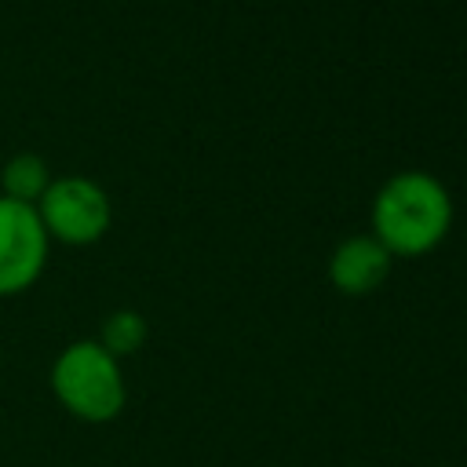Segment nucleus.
I'll return each instance as SVG.
<instances>
[{"instance_id": "f257e3e1", "label": "nucleus", "mask_w": 467, "mask_h": 467, "mask_svg": "<svg viewBox=\"0 0 467 467\" xmlns=\"http://www.w3.org/2000/svg\"><path fill=\"white\" fill-rule=\"evenodd\" d=\"M449 190L427 171L390 175L372 201V237L390 255H423L449 234Z\"/></svg>"}, {"instance_id": "f03ea898", "label": "nucleus", "mask_w": 467, "mask_h": 467, "mask_svg": "<svg viewBox=\"0 0 467 467\" xmlns=\"http://www.w3.org/2000/svg\"><path fill=\"white\" fill-rule=\"evenodd\" d=\"M51 394L84 423H109L128 401L120 361L99 339H77L51 361Z\"/></svg>"}, {"instance_id": "7ed1b4c3", "label": "nucleus", "mask_w": 467, "mask_h": 467, "mask_svg": "<svg viewBox=\"0 0 467 467\" xmlns=\"http://www.w3.org/2000/svg\"><path fill=\"white\" fill-rule=\"evenodd\" d=\"M36 215L51 241L62 244H95L113 219L109 193L88 175H58L47 182L36 201Z\"/></svg>"}, {"instance_id": "20e7f679", "label": "nucleus", "mask_w": 467, "mask_h": 467, "mask_svg": "<svg viewBox=\"0 0 467 467\" xmlns=\"http://www.w3.org/2000/svg\"><path fill=\"white\" fill-rule=\"evenodd\" d=\"M51 237L36 215V204H22L0 193V296H18L47 266Z\"/></svg>"}, {"instance_id": "39448f33", "label": "nucleus", "mask_w": 467, "mask_h": 467, "mask_svg": "<svg viewBox=\"0 0 467 467\" xmlns=\"http://www.w3.org/2000/svg\"><path fill=\"white\" fill-rule=\"evenodd\" d=\"M387 274H390V252L372 234L339 241V248L328 259V277L347 296H368L372 288L383 285Z\"/></svg>"}, {"instance_id": "423d86ee", "label": "nucleus", "mask_w": 467, "mask_h": 467, "mask_svg": "<svg viewBox=\"0 0 467 467\" xmlns=\"http://www.w3.org/2000/svg\"><path fill=\"white\" fill-rule=\"evenodd\" d=\"M47 182H51L47 161L36 153H15L0 168V193L11 201H22V204H36L44 197Z\"/></svg>"}, {"instance_id": "0eeeda50", "label": "nucleus", "mask_w": 467, "mask_h": 467, "mask_svg": "<svg viewBox=\"0 0 467 467\" xmlns=\"http://www.w3.org/2000/svg\"><path fill=\"white\" fill-rule=\"evenodd\" d=\"M99 343L120 361L128 354H135L142 343H146V317L139 310H113L106 321H102V332H99Z\"/></svg>"}]
</instances>
